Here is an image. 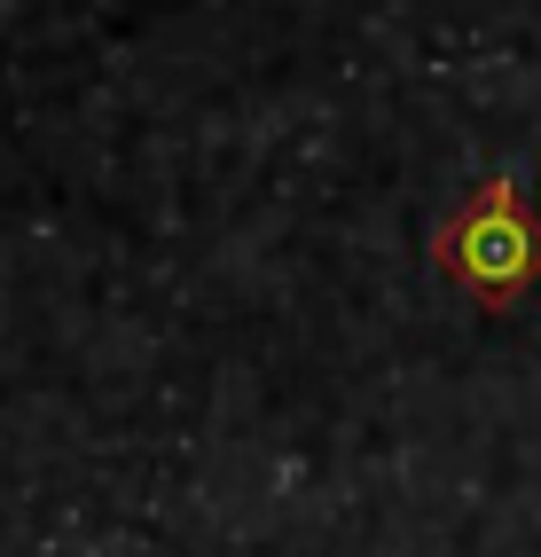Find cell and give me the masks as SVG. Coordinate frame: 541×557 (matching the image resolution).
<instances>
[{"label":"cell","instance_id":"obj_1","mask_svg":"<svg viewBox=\"0 0 541 557\" xmlns=\"http://www.w3.org/2000/svg\"><path fill=\"white\" fill-rule=\"evenodd\" d=\"M431 259H440V275H455L479 307L526 299V290L541 283V220L526 212L518 181H511V173L479 181V189L463 197V212L440 220Z\"/></svg>","mask_w":541,"mask_h":557}]
</instances>
